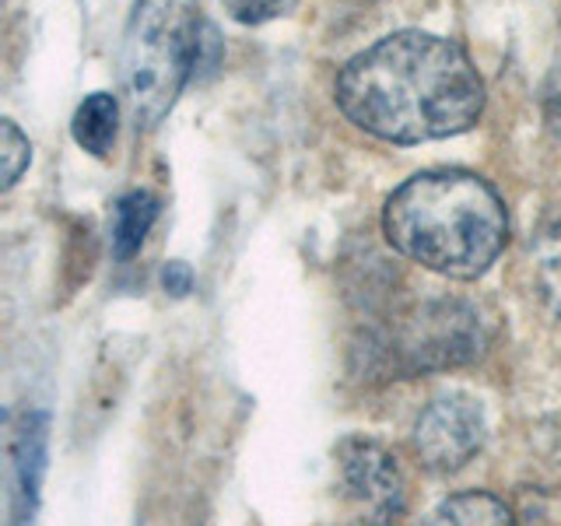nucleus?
<instances>
[{"label": "nucleus", "instance_id": "obj_11", "mask_svg": "<svg viewBox=\"0 0 561 526\" xmlns=\"http://www.w3.org/2000/svg\"><path fill=\"white\" fill-rule=\"evenodd\" d=\"M28 162H32L28 137L14 127V119H4V123H0V165H4V180H0V186L11 190L18 180H22V172L28 169Z\"/></svg>", "mask_w": 561, "mask_h": 526}, {"label": "nucleus", "instance_id": "obj_5", "mask_svg": "<svg viewBox=\"0 0 561 526\" xmlns=\"http://www.w3.org/2000/svg\"><path fill=\"white\" fill-rule=\"evenodd\" d=\"M488 435L484 408L467 393L435 397L421 411L414 425V453L417 460L435 473L463 470L481 453Z\"/></svg>", "mask_w": 561, "mask_h": 526}, {"label": "nucleus", "instance_id": "obj_12", "mask_svg": "<svg viewBox=\"0 0 561 526\" xmlns=\"http://www.w3.org/2000/svg\"><path fill=\"white\" fill-rule=\"evenodd\" d=\"M225 8L239 25H263L271 18L288 14L295 8V0H225Z\"/></svg>", "mask_w": 561, "mask_h": 526}, {"label": "nucleus", "instance_id": "obj_6", "mask_svg": "<svg viewBox=\"0 0 561 526\" xmlns=\"http://www.w3.org/2000/svg\"><path fill=\"white\" fill-rule=\"evenodd\" d=\"M46 443L49 418L43 411H28L11 435V526H25L35 516L46 473Z\"/></svg>", "mask_w": 561, "mask_h": 526}, {"label": "nucleus", "instance_id": "obj_4", "mask_svg": "<svg viewBox=\"0 0 561 526\" xmlns=\"http://www.w3.org/2000/svg\"><path fill=\"white\" fill-rule=\"evenodd\" d=\"M337 481L351 505V526H397L408 505L400 467L373 438L351 435L337 446Z\"/></svg>", "mask_w": 561, "mask_h": 526}, {"label": "nucleus", "instance_id": "obj_8", "mask_svg": "<svg viewBox=\"0 0 561 526\" xmlns=\"http://www.w3.org/2000/svg\"><path fill=\"white\" fill-rule=\"evenodd\" d=\"M530 267H534V291L540 298V306L561 323V215H554L537 232L530 250Z\"/></svg>", "mask_w": 561, "mask_h": 526}, {"label": "nucleus", "instance_id": "obj_2", "mask_svg": "<svg viewBox=\"0 0 561 526\" xmlns=\"http://www.w3.org/2000/svg\"><path fill=\"white\" fill-rule=\"evenodd\" d=\"M386 242L443 277H481L508 239V215L495 186L463 169L417 172L382 210Z\"/></svg>", "mask_w": 561, "mask_h": 526}, {"label": "nucleus", "instance_id": "obj_1", "mask_svg": "<svg viewBox=\"0 0 561 526\" xmlns=\"http://www.w3.org/2000/svg\"><path fill=\"white\" fill-rule=\"evenodd\" d=\"M337 105L365 134L421 145L470 130L484 110V81L453 39L397 32L344 64Z\"/></svg>", "mask_w": 561, "mask_h": 526}, {"label": "nucleus", "instance_id": "obj_13", "mask_svg": "<svg viewBox=\"0 0 561 526\" xmlns=\"http://www.w3.org/2000/svg\"><path fill=\"white\" fill-rule=\"evenodd\" d=\"M162 285H165L169 295L183 298L193 288V271L186 267L183 260H172V263H165V271H162Z\"/></svg>", "mask_w": 561, "mask_h": 526}, {"label": "nucleus", "instance_id": "obj_3", "mask_svg": "<svg viewBox=\"0 0 561 526\" xmlns=\"http://www.w3.org/2000/svg\"><path fill=\"white\" fill-rule=\"evenodd\" d=\"M204 25L197 0H137L119 53L123 95L137 127H154L197 75Z\"/></svg>", "mask_w": 561, "mask_h": 526}, {"label": "nucleus", "instance_id": "obj_10", "mask_svg": "<svg viewBox=\"0 0 561 526\" xmlns=\"http://www.w3.org/2000/svg\"><path fill=\"white\" fill-rule=\"evenodd\" d=\"M154 218H158V201L148 190H134L127 197H119L113 210V253L119 260H130L145 245Z\"/></svg>", "mask_w": 561, "mask_h": 526}, {"label": "nucleus", "instance_id": "obj_7", "mask_svg": "<svg viewBox=\"0 0 561 526\" xmlns=\"http://www.w3.org/2000/svg\"><path fill=\"white\" fill-rule=\"evenodd\" d=\"M417 526H516L513 508L484 491H463L438 502Z\"/></svg>", "mask_w": 561, "mask_h": 526}, {"label": "nucleus", "instance_id": "obj_9", "mask_svg": "<svg viewBox=\"0 0 561 526\" xmlns=\"http://www.w3.org/2000/svg\"><path fill=\"white\" fill-rule=\"evenodd\" d=\"M116 127H119V102L110 92H92L75 113V123H70V134L75 140L92 155H110L113 140H116Z\"/></svg>", "mask_w": 561, "mask_h": 526}]
</instances>
